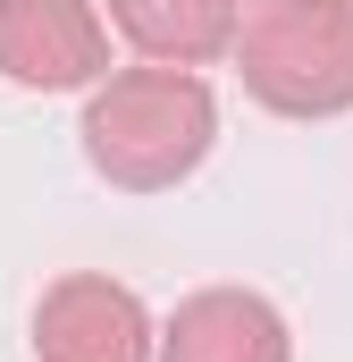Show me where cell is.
<instances>
[{"mask_svg": "<svg viewBox=\"0 0 353 362\" xmlns=\"http://www.w3.org/2000/svg\"><path fill=\"white\" fill-rule=\"evenodd\" d=\"M85 160L118 194H169L219 144V101L193 68H118L85 101Z\"/></svg>", "mask_w": 353, "mask_h": 362, "instance_id": "obj_1", "label": "cell"}, {"mask_svg": "<svg viewBox=\"0 0 353 362\" xmlns=\"http://www.w3.org/2000/svg\"><path fill=\"white\" fill-rule=\"evenodd\" d=\"M236 68L277 118H337L353 110V17L328 0H261L236 34Z\"/></svg>", "mask_w": 353, "mask_h": 362, "instance_id": "obj_2", "label": "cell"}, {"mask_svg": "<svg viewBox=\"0 0 353 362\" xmlns=\"http://www.w3.org/2000/svg\"><path fill=\"white\" fill-rule=\"evenodd\" d=\"M34 354L42 362H152L160 329H152L135 286H118L101 270H76L34 303Z\"/></svg>", "mask_w": 353, "mask_h": 362, "instance_id": "obj_3", "label": "cell"}, {"mask_svg": "<svg viewBox=\"0 0 353 362\" xmlns=\"http://www.w3.org/2000/svg\"><path fill=\"white\" fill-rule=\"evenodd\" d=\"M0 76L25 93H76L109 76V25L92 0H0Z\"/></svg>", "mask_w": 353, "mask_h": 362, "instance_id": "obj_4", "label": "cell"}, {"mask_svg": "<svg viewBox=\"0 0 353 362\" xmlns=\"http://www.w3.org/2000/svg\"><path fill=\"white\" fill-rule=\"evenodd\" d=\"M160 362H294L286 312L253 286H202L160 329Z\"/></svg>", "mask_w": 353, "mask_h": 362, "instance_id": "obj_5", "label": "cell"}, {"mask_svg": "<svg viewBox=\"0 0 353 362\" xmlns=\"http://www.w3.org/2000/svg\"><path fill=\"white\" fill-rule=\"evenodd\" d=\"M109 25L152 68H210L236 51V0H109Z\"/></svg>", "mask_w": 353, "mask_h": 362, "instance_id": "obj_6", "label": "cell"}, {"mask_svg": "<svg viewBox=\"0 0 353 362\" xmlns=\"http://www.w3.org/2000/svg\"><path fill=\"white\" fill-rule=\"evenodd\" d=\"M328 8H345V17H353V0H328Z\"/></svg>", "mask_w": 353, "mask_h": 362, "instance_id": "obj_7", "label": "cell"}, {"mask_svg": "<svg viewBox=\"0 0 353 362\" xmlns=\"http://www.w3.org/2000/svg\"><path fill=\"white\" fill-rule=\"evenodd\" d=\"M253 8H261V0H253Z\"/></svg>", "mask_w": 353, "mask_h": 362, "instance_id": "obj_8", "label": "cell"}]
</instances>
